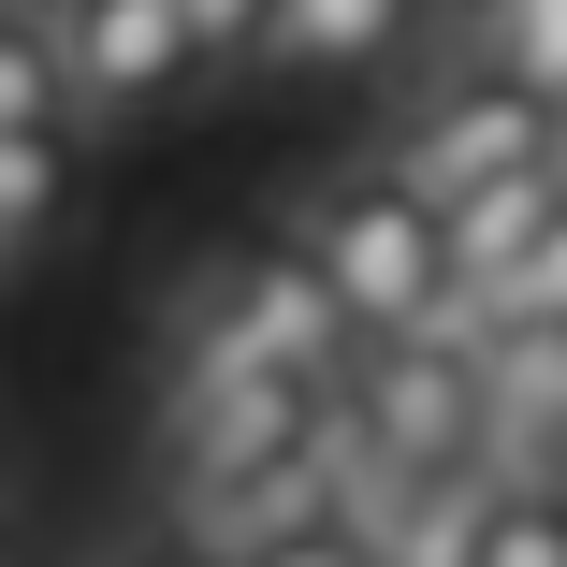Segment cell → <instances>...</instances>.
<instances>
[{"label": "cell", "instance_id": "cell-10", "mask_svg": "<svg viewBox=\"0 0 567 567\" xmlns=\"http://www.w3.org/2000/svg\"><path fill=\"white\" fill-rule=\"evenodd\" d=\"M393 30H408V0H277V16H262V59L364 73V59H393Z\"/></svg>", "mask_w": 567, "mask_h": 567}, {"label": "cell", "instance_id": "cell-1", "mask_svg": "<svg viewBox=\"0 0 567 567\" xmlns=\"http://www.w3.org/2000/svg\"><path fill=\"white\" fill-rule=\"evenodd\" d=\"M291 234H306V262H320L334 291H350L364 334H422L436 291H451V218H436L393 161H379V175H334V189L291 218Z\"/></svg>", "mask_w": 567, "mask_h": 567}, {"label": "cell", "instance_id": "cell-14", "mask_svg": "<svg viewBox=\"0 0 567 567\" xmlns=\"http://www.w3.org/2000/svg\"><path fill=\"white\" fill-rule=\"evenodd\" d=\"M59 102H73V73H59V30L0 16V132H59Z\"/></svg>", "mask_w": 567, "mask_h": 567}, {"label": "cell", "instance_id": "cell-15", "mask_svg": "<svg viewBox=\"0 0 567 567\" xmlns=\"http://www.w3.org/2000/svg\"><path fill=\"white\" fill-rule=\"evenodd\" d=\"M495 306H538V320H567V204L538 218V248H524V262L495 277Z\"/></svg>", "mask_w": 567, "mask_h": 567}, {"label": "cell", "instance_id": "cell-2", "mask_svg": "<svg viewBox=\"0 0 567 567\" xmlns=\"http://www.w3.org/2000/svg\"><path fill=\"white\" fill-rule=\"evenodd\" d=\"M320 422V379L262 364L218 306H189L175 334V481H234V466H277V451Z\"/></svg>", "mask_w": 567, "mask_h": 567}, {"label": "cell", "instance_id": "cell-18", "mask_svg": "<svg viewBox=\"0 0 567 567\" xmlns=\"http://www.w3.org/2000/svg\"><path fill=\"white\" fill-rule=\"evenodd\" d=\"M117 567H218V553H189V538H175V553H117Z\"/></svg>", "mask_w": 567, "mask_h": 567}, {"label": "cell", "instance_id": "cell-16", "mask_svg": "<svg viewBox=\"0 0 567 567\" xmlns=\"http://www.w3.org/2000/svg\"><path fill=\"white\" fill-rule=\"evenodd\" d=\"M175 16H189L204 59H262V16H277V0H175Z\"/></svg>", "mask_w": 567, "mask_h": 567}, {"label": "cell", "instance_id": "cell-13", "mask_svg": "<svg viewBox=\"0 0 567 567\" xmlns=\"http://www.w3.org/2000/svg\"><path fill=\"white\" fill-rule=\"evenodd\" d=\"M481 567H567V481H495Z\"/></svg>", "mask_w": 567, "mask_h": 567}, {"label": "cell", "instance_id": "cell-8", "mask_svg": "<svg viewBox=\"0 0 567 567\" xmlns=\"http://www.w3.org/2000/svg\"><path fill=\"white\" fill-rule=\"evenodd\" d=\"M495 451L481 466H436V481H408L393 509H379V538H364V567H481V524H495Z\"/></svg>", "mask_w": 567, "mask_h": 567}, {"label": "cell", "instance_id": "cell-3", "mask_svg": "<svg viewBox=\"0 0 567 567\" xmlns=\"http://www.w3.org/2000/svg\"><path fill=\"white\" fill-rule=\"evenodd\" d=\"M538 161H567V117L538 87H509V73H451L422 117L393 132V175L422 189V204H466V189H495V175H538Z\"/></svg>", "mask_w": 567, "mask_h": 567}, {"label": "cell", "instance_id": "cell-5", "mask_svg": "<svg viewBox=\"0 0 567 567\" xmlns=\"http://www.w3.org/2000/svg\"><path fill=\"white\" fill-rule=\"evenodd\" d=\"M189 306H218V320H234L262 364H291V379H320V393L364 364V320H350V291H334V277L306 262V234H277V248H234V262H218Z\"/></svg>", "mask_w": 567, "mask_h": 567}, {"label": "cell", "instance_id": "cell-11", "mask_svg": "<svg viewBox=\"0 0 567 567\" xmlns=\"http://www.w3.org/2000/svg\"><path fill=\"white\" fill-rule=\"evenodd\" d=\"M466 59L538 87L553 117H567V0H466Z\"/></svg>", "mask_w": 567, "mask_h": 567}, {"label": "cell", "instance_id": "cell-9", "mask_svg": "<svg viewBox=\"0 0 567 567\" xmlns=\"http://www.w3.org/2000/svg\"><path fill=\"white\" fill-rule=\"evenodd\" d=\"M567 204V161H538V175H495V189H466V204H436L451 218V277H466L481 306H495V277L538 248V218Z\"/></svg>", "mask_w": 567, "mask_h": 567}, {"label": "cell", "instance_id": "cell-17", "mask_svg": "<svg viewBox=\"0 0 567 567\" xmlns=\"http://www.w3.org/2000/svg\"><path fill=\"white\" fill-rule=\"evenodd\" d=\"M248 567H364V538H350V524H306V538H277V553H248Z\"/></svg>", "mask_w": 567, "mask_h": 567}, {"label": "cell", "instance_id": "cell-6", "mask_svg": "<svg viewBox=\"0 0 567 567\" xmlns=\"http://www.w3.org/2000/svg\"><path fill=\"white\" fill-rule=\"evenodd\" d=\"M59 73H73L87 117H161L204 73V44H189L175 0H59Z\"/></svg>", "mask_w": 567, "mask_h": 567}, {"label": "cell", "instance_id": "cell-7", "mask_svg": "<svg viewBox=\"0 0 567 567\" xmlns=\"http://www.w3.org/2000/svg\"><path fill=\"white\" fill-rule=\"evenodd\" d=\"M481 451L509 481H567V320L538 306L481 320Z\"/></svg>", "mask_w": 567, "mask_h": 567}, {"label": "cell", "instance_id": "cell-19", "mask_svg": "<svg viewBox=\"0 0 567 567\" xmlns=\"http://www.w3.org/2000/svg\"><path fill=\"white\" fill-rule=\"evenodd\" d=\"M0 567H16V538H0Z\"/></svg>", "mask_w": 567, "mask_h": 567}, {"label": "cell", "instance_id": "cell-4", "mask_svg": "<svg viewBox=\"0 0 567 567\" xmlns=\"http://www.w3.org/2000/svg\"><path fill=\"white\" fill-rule=\"evenodd\" d=\"M350 408H364V436H379L393 481L481 466V350H451V334H364Z\"/></svg>", "mask_w": 567, "mask_h": 567}, {"label": "cell", "instance_id": "cell-12", "mask_svg": "<svg viewBox=\"0 0 567 567\" xmlns=\"http://www.w3.org/2000/svg\"><path fill=\"white\" fill-rule=\"evenodd\" d=\"M59 204H73L59 132H0V262H16V248H44V234H59Z\"/></svg>", "mask_w": 567, "mask_h": 567}]
</instances>
